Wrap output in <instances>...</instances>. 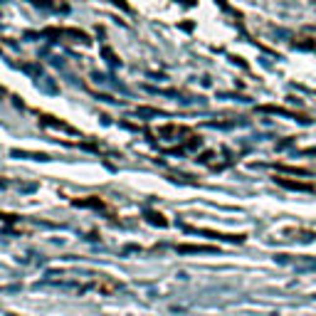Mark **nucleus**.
Listing matches in <instances>:
<instances>
[{
    "instance_id": "1",
    "label": "nucleus",
    "mask_w": 316,
    "mask_h": 316,
    "mask_svg": "<svg viewBox=\"0 0 316 316\" xmlns=\"http://www.w3.org/2000/svg\"><path fill=\"white\" fill-rule=\"evenodd\" d=\"M279 183L287 185V188H292V191H311L306 183H292V180H282V178H279Z\"/></svg>"
}]
</instances>
